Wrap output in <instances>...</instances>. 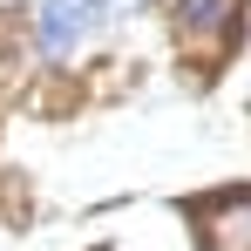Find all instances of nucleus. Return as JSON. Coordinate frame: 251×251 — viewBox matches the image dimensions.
Returning <instances> with one entry per match:
<instances>
[{
  "label": "nucleus",
  "instance_id": "1",
  "mask_svg": "<svg viewBox=\"0 0 251 251\" xmlns=\"http://www.w3.org/2000/svg\"><path fill=\"white\" fill-rule=\"evenodd\" d=\"M102 7H116V0H41V54L48 61H68V54L109 21Z\"/></svg>",
  "mask_w": 251,
  "mask_h": 251
},
{
  "label": "nucleus",
  "instance_id": "2",
  "mask_svg": "<svg viewBox=\"0 0 251 251\" xmlns=\"http://www.w3.org/2000/svg\"><path fill=\"white\" fill-rule=\"evenodd\" d=\"M224 231H217V245L224 251H251V197H238V204H224V217H217Z\"/></svg>",
  "mask_w": 251,
  "mask_h": 251
},
{
  "label": "nucleus",
  "instance_id": "3",
  "mask_svg": "<svg viewBox=\"0 0 251 251\" xmlns=\"http://www.w3.org/2000/svg\"><path fill=\"white\" fill-rule=\"evenodd\" d=\"M217 14H224V0H197V7H190V34H210Z\"/></svg>",
  "mask_w": 251,
  "mask_h": 251
}]
</instances>
